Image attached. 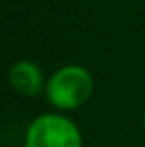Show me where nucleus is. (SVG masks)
I'll return each mask as SVG.
<instances>
[{
	"label": "nucleus",
	"mask_w": 145,
	"mask_h": 147,
	"mask_svg": "<svg viewBox=\"0 0 145 147\" xmlns=\"http://www.w3.org/2000/svg\"><path fill=\"white\" fill-rule=\"evenodd\" d=\"M95 80L84 65L69 63L56 69L47 80L45 97L58 112H72L87 102L93 95Z\"/></svg>",
	"instance_id": "obj_1"
},
{
	"label": "nucleus",
	"mask_w": 145,
	"mask_h": 147,
	"mask_svg": "<svg viewBox=\"0 0 145 147\" xmlns=\"http://www.w3.org/2000/svg\"><path fill=\"white\" fill-rule=\"evenodd\" d=\"M24 147H84V136L72 119L58 112H47L28 125Z\"/></svg>",
	"instance_id": "obj_2"
},
{
	"label": "nucleus",
	"mask_w": 145,
	"mask_h": 147,
	"mask_svg": "<svg viewBox=\"0 0 145 147\" xmlns=\"http://www.w3.org/2000/svg\"><path fill=\"white\" fill-rule=\"evenodd\" d=\"M9 84L17 93L24 95V97H34L45 91L47 88V80H45V73L37 63L30 60H19L11 65L9 69Z\"/></svg>",
	"instance_id": "obj_3"
},
{
	"label": "nucleus",
	"mask_w": 145,
	"mask_h": 147,
	"mask_svg": "<svg viewBox=\"0 0 145 147\" xmlns=\"http://www.w3.org/2000/svg\"><path fill=\"white\" fill-rule=\"evenodd\" d=\"M143 129H145V112H143Z\"/></svg>",
	"instance_id": "obj_4"
}]
</instances>
